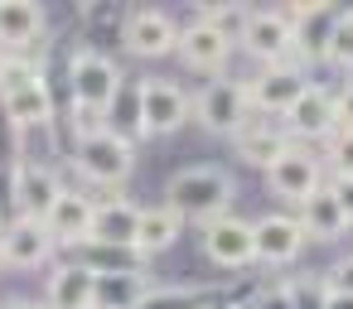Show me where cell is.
Here are the masks:
<instances>
[{
    "instance_id": "d6986e66",
    "label": "cell",
    "mask_w": 353,
    "mask_h": 309,
    "mask_svg": "<svg viewBox=\"0 0 353 309\" xmlns=\"http://www.w3.org/2000/svg\"><path fill=\"white\" fill-rule=\"evenodd\" d=\"M78 266H88L92 275H150V256L136 246H107V242H83L78 246Z\"/></svg>"
},
{
    "instance_id": "d4e9b609",
    "label": "cell",
    "mask_w": 353,
    "mask_h": 309,
    "mask_svg": "<svg viewBox=\"0 0 353 309\" xmlns=\"http://www.w3.org/2000/svg\"><path fill=\"white\" fill-rule=\"evenodd\" d=\"M145 290H150L145 275H97L92 309H136L145 299Z\"/></svg>"
},
{
    "instance_id": "e575fe53",
    "label": "cell",
    "mask_w": 353,
    "mask_h": 309,
    "mask_svg": "<svg viewBox=\"0 0 353 309\" xmlns=\"http://www.w3.org/2000/svg\"><path fill=\"white\" fill-rule=\"evenodd\" d=\"M44 309H54V304H44Z\"/></svg>"
},
{
    "instance_id": "8d00e7d4",
    "label": "cell",
    "mask_w": 353,
    "mask_h": 309,
    "mask_svg": "<svg viewBox=\"0 0 353 309\" xmlns=\"http://www.w3.org/2000/svg\"><path fill=\"white\" fill-rule=\"evenodd\" d=\"M0 227H6V222H0Z\"/></svg>"
},
{
    "instance_id": "52a82bcc",
    "label": "cell",
    "mask_w": 353,
    "mask_h": 309,
    "mask_svg": "<svg viewBox=\"0 0 353 309\" xmlns=\"http://www.w3.org/2000/svg\"><path fill=\"white\" fill-rule=\"evenodd\" d=\"M194 121L213 136H237L247 131L252 121V102H247V83L237 78H223V83H208L199 97H194Z\"/></svg>"
},
{
    "instance_id": "5b68a950",
    "label": "cell",
    "mask_w": 353,
    "mask_h": 309,
    "mask_svg": "<svg viewBox=\"0 0 353 309\" xmlns=\"http://www.w3.org/2000/svg\"><path fill=\"white\" fill-rule=\"evenodd\" d=\"M194 116V97L170 78H145L136 92V131L141 136H174Z\"/></svg>"
},
{
    "instance_id": "74e56055",
    "label": "cell",
    "mask_w": 353,
    "mask_h": 309,
    "mask_svg": "<svg viewBox=\"0 0 353 309\" xmlns=\"http://www.w3.org/2000/svg\"><path fill=\"white\" fill-rule=\"evenodd\" d=\"M0 63H6V58H0Z\"/></svg>"
},
{
    "instance_id": "9a60e30c",
    "label": "cell",
    "mask_w": 353,
    "mask_h": 309,
    "mask_svg": "<svg viewBox=\"0 0 353 309\" xmlns=\"http://www.w3.org/2000/svg\"><path fill=\"white\" fill-rule=\"evenodd\" d=\"M252 237H256V261H266V266H285V261H295L300 246H305L300 217H285V213L256 217V222H252Z\"/></svg>"
},
{
    "instance_id": "ac0fdd59",
    "label": "cell",
    "mask_w": 353,
    "mask_h": 309,
    "mask_svg": "<svg viewBox=\"0 0 353 309\" xmlns=\"http://www.w3.org/2000/svg\"><path fill=\"white\" fill-rule=\"evenodd\" d=\"M141 232V208L126 198H102L92 208V237L88 242H107V246H136ZM141 251V246H136Z\"/></svg>"
},
{
    "instance_id": "836d02e7",
    "label": "cell",
    "mask_w": 353,
    "mask_h": 309,
    "mask_svg": "<svg viewBox=\"0 0 353 309\" xmlns=\"http://www.w3.org/2000/svg\"><path fill=\"white\" fill-rule=\"evenodd\" d=\"M0 309H44V304H34V299H6Z\"/></svg>"
},
{
    "instance_id": "ffe728a7",
    "label": "cell",
    "mask_w": 353,
    "mask_h": 309,
    "mask_svg": "<svg viewBox=\"0 0 353 309\" xmlns=\"http://www.w3.org/2000/svg\"><path fill=\"white\" fill-rule=\"evenodd\" d=\"M237 140V155L247 160V164H256V169H271L295 140L285 136V126H266V121H247V131H237L232 136Z\"/></svg>"
},
{
    "instance_id": "4dcf8cb0",
    "label": "cell",
    "mask_w": 353,
    "mask_h": 309,
    "mask_svg": "<svg viewBox=\"0 0 353 309\" xmlns=\"http://www.w3.org/2000/svg\"><path fill=\"white\" fill-rule=\"evenodd\" d=\"M334 131H353V83L334 97Z\"/></svg>"
},
{
    "instance_id": "4fadbf2b",
    "label": "cell",
    "mask_w": 353,
    "mask_h": 309,
    "mask_svg": "<svg viewBox=\"0 0 353 309\" xmlns=\"http://www.w3.org/2000/svg\"><path fill=\"white\" fill-rule=\"evenodd\" d=\"M49 256H54V237H49L44 222H34V217H10L6 227H0V261H6V266L30 270V266H44Z\"/></svg>"
},
{
    "instance_id": "8992f818",
    "label": "cell",
    "mask_w": 353,
    "mask_h": 309,
    "mask_svg": "<svg viewBox=\"0 0 353 309\" xmlns=\"http://www.w3.org/2000/svg\"><path fill=\"white\" fill-rule=\"evenodd\" d=\"M237 44H242L261 68L295 63V25L285 20V10H247ZM295 68H300V63H295Z\"/></svg>"
},
{
    "instance_id": "277c9868",
    "label": "cell",
    "mask_w": 353,
    "mask_h": 309,
    "mask_svg": "<svg viewBox=\"0 0 353 309\" xmlns=\"http://www.w3.org/2000/svg\"><path fill=\"white\" fill-rule=\"evenodd\" d=\"M68 83H73V107L107 116L121 97V68L102 49H78L68 58Z\"/></svg>"
},
{
    "instance_id": "d6a6232c",
    "label": "cell",
    "mask_w": 353,
    "mask_h": 309,
    "mask_svg": "<svg viewBox=\"0 0 353 309\" xmlns=\"http://www.w3.org/2000/svg\"><path fill=\"white\" fill-rule=\"evenodd\" d=\"M324 309H353V295H334V290H329V299H324Z\"/></svg>"
},
{
    "instance_id": "603a6c76",
    "label": "cell",
    "mask_w": 353,
    "mask_h": 309,
    "mask_svg": "<svg viewBox=\"0 0 353 309\" xmlns=\"http://www.w3.org/2000/svg\"><path fill=\"white\" fill-rule=\"evenodd\" d=\"M300 227H305V237H314V242H334V237H343L353 222L343 217V208L334 203V193L319 189V193H310V198L300 203Z\"/></svg>"
},
{
    "instance_id": "5bb4252c",
    "label": "cell",
    "mask_w": 353,
    "mask_h": 309,
    "mask_svg": "<svg viewBox=\"0 0 353 309\" xmlns=\"http://www.w3.org/2000/svg\"><path fill=\"white\" fill-rule=\"evenodd\" d=\"M203 251H208V261L213 266H228V270H237V266H247V261H256V237H252V222H242V217H218V222H208L203 227Z\"/></svg>"
},
{
    "instance_id": "4316f807",
    "label": "cell",
    "mask_w": 353,
    "mask_h": 309,
    "mask_svg": "<svg viewBox=\"0 0 353 309\" xmlns=\"http://www.w3.org/2000/svg\"><path fill=\"white\" fill-rule=\"evenodd\" d=\"M208 290L199 285H174V290H145V299L136 309H203Z\"/></svg>"
},
{
    "instance_id": "f546056e",
    "label": "cell",
    "mask_w": 353,
    "mask_h": 309,
    "mask_svg": "<svg viewBox=\"0 0 353 309\" xmlns=\"http://www.w3.org/2000/svg\"><path fill=\"white\" fill-rule=\"evenodd\" d=\"M324 280H329V290H334V295H353V256H343Z\"/></svg>"
},
{
    "instance_id": "83f0119b",
    "label": "cell",
    "mask_w": 353,
    "mask_h": 309,
    "mask_svg": "<svg viewBox=\"0 0 353 309\" xmlns=\"http://www.w3.org/2000/svg\"><path fill=\"white\" fill-rule=\"evenodd\" d=\"M285 299H290V309H324V299H329V280H324V275L290 280V285H285Z\"/></svg>"
},
{
    "instance_id": "f1b7e54d",
    "label": "cell",
    "mask_w": 353,
    "mask_h": 309,
    "mask_svg": "<svg viewBox=\"0 0 353 309\" xmlns=\"http://www.w3.org/2000/svg\"><path fill=\"white\" fill-rule=\"evenodd\" d=\"M329 164H334V179H353V131L329 136Z\"/></svg>"
},
{
    "instance_id": "cb8c5ba5",
    "label": "cell",
    "mask_w": 353,
    "mask_h": 309,
    "mask_svg": "<svg viewBox=\"0 0 353 309\" xmlns=\"http://www.w3.org/2000/svg\"><path fill=\"white\" fill-rule=\"evenodd\" d=\"M179 213L174 208H141V232H136V246L145 251V256H155V251H170L174 242H179Z\"/></svg>"
},
{
    "instance_id": "ba28073f",
    "label": "cell",
    "mask_w": 353,
    "mask_h": 309,
    "mask_svg": "<svg viewBox=\"0 0 353 309\" xmlns=\"http://www.w3.org/2000/svg\"><path fill=\"white\" fill-rule=\"evenodd\" d=\"M305 87H310L305 68H295V63H276V68H261V73L247 83V102H252V111L285 116V111L305 97Z\"/></svg>"
},
{
    "instance_id": "d590c367",
    "label": "cell",
    "mask_w": 353,
    "mask_h": 309,
    "mask_svg": "<svg viewBox=\"0 0 353 309\" xmlns=\"http://www.w3.org/2000/svg\"><path fill=\"white\" fill-rule=\"evenodd\" d=\"M0 266H6V261H0Z\"/></svg>"
},
{
    "instance_id": "e0dca14e",
    "label": "cell",
    "mask_w": 353,
    "mask_h": 309,
    "mask_svg": "<svg viewBox=\"0 0 353 309\" xmlns=\"http://www.w3.org/2000/svg\"><path fill=\"white\" fill-rule=\"evenodd\" d=\"M92 198L88 193H78V189H63V198L54 203V213L44 217V227H49V237H54V246H83L88 237H92Z\"/></svg>"
},
{
    "instance_id": "9c48e42d",
    "label": "cell",
    "mask_w": 353,
    "mask_h": 309,
    "mask_svg": "<svg viewBox=\"0 0 353 309\" xmlns=\"http://www.w3.org/2000/svg\"><path fill=\"white\" fill-rule=\"evenodd\" d=\"M10 193H15V217H34V222H44V217L54 213V203L63 198V184H59V174H54L49 164H30V160H20L15 174H10Z\"/></svg>"
},
{
    "instance_id": "7402d4cb",
    "label": "cell",
    "mask_w": 353,
    "mask_h": 309,
    "mask_svg": "<svg viewBox=\"0 0 353 309\" xmlns=\"http://www.w3.org/2000/svg\"><path fill=\"white\" fill-rule=\"evenodd\" d=\"M39 34H44V6H34V0H0V44L20 49V44H34Z\"/></svg>"
},
{
    "instance_id": "1f68e13d",
    "label": "cell",
    "mask_w": 353,
    "mask_h": 309,
    "mask_svg": "<svg viewBox=\"0 0 353 309\" xmlns=\"http://www.w3.org/2000/svg\"><path fill=\"white\" fill-rule=\"evenodd\" d=\"M324 189L334 193V203H339V208H343V217L353 222V179H329Z\"/></svg>"
},
{
    "instance_id": "2e32d148",
    "label": "cell",
    "mask_w": 353,
    "mask_h": 309,
    "mask_svg": "<svg viewBox=\"0 0 353 309\" xmlns=\"http://www.w3.org/2000/svg\"><path fill=\"white\" fill-rule=\"evenodd\" d=\"M285 136L290 140H329L334 136V97L319 83H310L305 97L285 111Z\"/></svg>"
},
{
    "instance_id": "484cf974",
    "label": "cell",
    "mask_w": 353,
    "mask_h": 309,
    "mask_svg": "<svg viewBox=\"0 0 353 309\" xmlns=\"http://www.w3.org/2000/svg\"><path fill=\"white\" fill-rule=\"evenodd\" d=\"M324 58L339 68H353V10L329 20V39H324Z\"/></svg>"
},
{
    "instance_id": "7a4b0ae2",
    "label": "cell",
    "mask_w": 353,
    "mask_h": 309,
    "mask_svg": "<svg viewBox=\"0 0 353 309\" xmlns=\"http://www.w3.org/2000/svg\"><path fill=\"white\" fill-rule=\"evenodd\" d=\"M0 111H6L10 126H44L54 116V97H49V83L34 63H20V58H6L0 63Z\"/></svg>"
},
{
    "instance_id": "44dd1931",
    "label": "cell",
    "mask_w": 353,
    "mask_h": 309,
    "mask_svg": "<svg viewBox=\"0 0 353 309\" xmlns=\"http://www.w3.org/2000/svg\"><path fill=\"white\" fill-rule=\"evenodd\" d=\"M92 295H97V275L78 261H63L54 266L49 275V304L54 309H92Z\"/></svg>"
},
{
    "instance_id": "6da1fadb",
    "label": "cell",
    "mask_w": 353,
    "mask_h": 309,
    "mask_svg": "<svg viewBox=\"0 0 353 309\" xmlns=\"http://www.w3.org/2000/svg\"><path fill=\"white\" fill-rule=\"evenodd\" d=\"M237 189H232V174L218 169V164H189L179 174H170L165 184V208L179 213V222H218L228 217Z\"/></svg>"
},
{
    "instance_id": "8fae6325",
    "label": "cell",
    "mask_w": 353,
    "mask_h": 309,
    "mask_svg": "<svg viewBox=\"0 0 353 309\" xmlns=\"http://www.w3.org/2000/svg\"><path fill=\"white\" fill-rule=\"evenodd\" d=\"M121 44L136 58H165V54H174L179 30H174V20L165 10H131L121 20Z\"/></svg>"
},
{
    "instance_id": "7c38bea8",
    "label": "cell",
    "mask_w": 353,
    "mask_h": 309,
    "mask_svg": "<svg viewBox=\"0 0 353 309\" xmlns=\"http://www.w3.org/2000/svg\"><path fill=\"white\" fill-rule=\"evenodd\" d=\"M232 44H237V39H228L213 20H203V15H199L194 25H184V30H179L174 54H179L194 73H223V63H228Z\"/></svg>"
},
{
    "instance_id": "30bf717a",
    "label": "cell",
    "mask_w": 353,
    "mask_h": 309,
    "mask_svg": "<svg viewBox=\"0 0 353 309\" xmlns=\"http://www.w3.org/2000/svg\"><path fill=\"white\" fill-rule=\"evenodd\" d=\"M266 179H271V193H276V198L305 203L310 193H319V189H324V164H319L310 150L290 145V150H285V155L266 169Z\"/></svg>"
},
{
    "instance_id": "3957f363",
    "label": "cell",
    "mask_w": 353,
    "mask_h": 309,
    "mask_svg": "<svg viewBox=\"0 0 353 309\" xmlns=\"http://www.w3.org/2000/svg\"><path fill=\"white\" fill-rule=\"evenodd\" d=\"M73 169H78L88 184H97V189H117V184H126L131 169H136L131 136H121V131H112V126L83 136V140L73 145Z\"/></svg>"
}]
</instances>
